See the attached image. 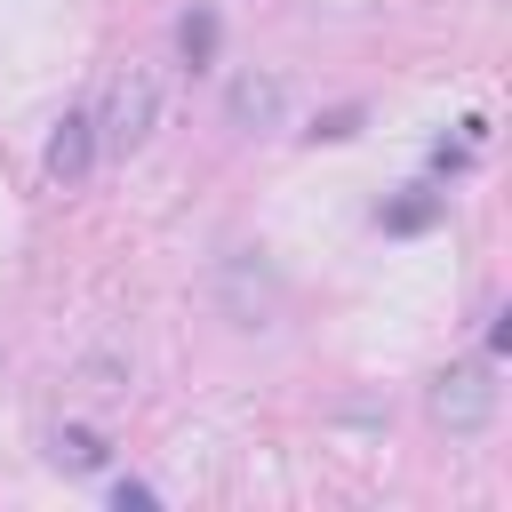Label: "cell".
<instances>
[{
  "label": "cell",
  "mask_w": 512,
  "mask_h": 512,
  "mask_svg": "<svg viewBox=\"0 0 512 512\" xmlns=\"http://www.w3.org/2000/svg\"><path fill=\"white\" fill-rule=\"evenodd\" d=\"M40 168H48V184H64V192H72V184L96 168V120H88L80 104H72V112L48 128V152H40Z\"/></svg>",
  "instance_id": "obj_5"
},
{
  "label": "cell",
  "mask_w": 512,
  "mask_h": 512,
  "mask_svg": "<svg viewBox=\"0 0 512 512\" xmlns=\"http://www.w3.org/2000/svg\"><path fill=\"white\" fill-rule=\"evenodd\" d=\"M88 120H96V152H144L152 128H160V72L152 64H120Z\"/></svg>",
  "instance_id": "obj_1"
},
{
  "label": "cell",
  "mask_w": 512,
  "mask_h": 512,
  "mask_svg": "<svg viewBox=\"0 0 512 512\" xmlns=\"http://www.w3.org/2000/svg\"><path fill=\"white\" fill-rule=\"evenodd\" d=\"M128 376H136V360H128L120 344H96V352H80V368H72V384H80V400H96V408H112V400H128Z\"/></svg>",
  "instance_id": "obj_6"
},
{
  "label": "cell",
  "mask_w": 512,
  "mask_h": 512,
  "mask_svg": "<svg viewBox=\"0 0 512 512\" xmlns=\"http://www.w3.org/2000/svg\"><path fill=\"white\" fill-rule=\"evenodd\" d=\"M176 48H184V64H208V56H216V16L192 8V16L176 24Z\"/></svg>",
  "instance_id": "obj_9"
},
{
  "label": "cell",
  "mask_w": 512,
  "mask_h": 512,
  "mask_svg": "<svg viewBox=\"0 0 512 512\" xmlns=\"http://www.w3.org/2000/svg\"><path fill=\"white\" fill-rule=\"evenodd\" d=\"M440 216V192H416V200H392V208H376V224L384 232H424Z\"/></svg>",
  "instance_id": "obj_8"
},
{
  "label": "cell",
  "mask_w": 512,
  "mask_h": 512,
  "mask_svg": "<svg viewBox=\"0 0 512 512\" xmlns=\"http://www.w3.org/2000/svg\"><path fill=\"white\" fill-rule=\"evenodd\" d=\"M112 504H120V512H152V504H160V488H144V480H120V488H112Z\"/></svg>",
  "instance_id": "obj_11"
},
{
  "label": "cell",
  "mask_w": 512,
  "mask_h": 512,
  "mask_svg": "<svg viewBox=\"0 0 512 512\" xmlns=\"http://www.w3.org/2000/svg\"><path fill=\"white\" fill-rule=\"evenodd\" d=\"M312 136H320V144H344V136H360V104H336V112H328Z\"/></svg>",
  "instance_id": "obj_10"
},
{
  "label": "cell",
  "mask_w": 512,
  "mask_h": 512,
  "mask_svg": "<svg viewBox=\"0 0 512 512\" xmlns=\"http://www.w3.org/2000/svg\"><path fill=\"white\" fill-rule=\"evenodd\" d=\"M280 112H288V80L280 72H232V88H224V120L240 128V136H264V128H280Z\"/></svg>",
  "instance_id": "obj_4"
},
{
  "label": "cell",
  "mask_w": 512,
  "mask_h": 512,
  "mask_svg": "<svg viewBox=\"0 0 512 512\" xmlns=\"http://www.w3.org/2000/svg\"><path fill=\"white\" fill-rule=\"evenodd\" d=\"M216 312L232 328H272L280 320V272L264 264V248H232L216 264Z\"/></svg>",
  "instance_id": "obj_2"
},
{
  "label": "cell",
  "mask_w": 512,
  "mask_h": 512,
  "mask_svg": "<svg viewBox=\"0 0 512 512\" xmlns=\"http://www.w3.org/2000/svg\"><path fill=\"white\" fill-rule=\"evenodd\" d=\"M424 408H432V424H448V432H488L496 424V368L488 360H456V368H440L432 376V392H424Z\"/></svg>",
  "instance_id": "obj_3"
},
{
  "label": "cell",
  "mask_w": 512,
  "mask_h": 512,
  "mask_svg": "<svg viewBox=\"0 0 512 512\" xmlns=\"http://www.w3.org/2000/svg\"><path fill=\"white\" fill-rule=\"evenodd\" d=\"M48 464H56V472H72V480H88V472H104V464H112V448H104V432H96V424H56V432H48Z\"/></svg>",
  "instance_id": "obj_7"
}]
</instances>
